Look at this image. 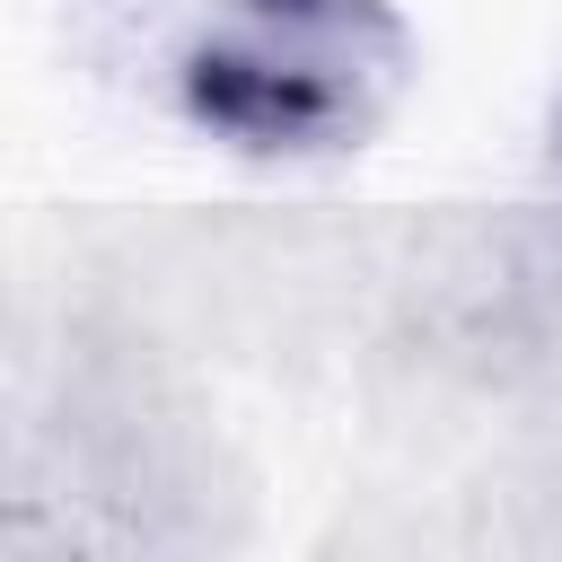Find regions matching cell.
<instances>
[{
	"label": "cell",
	"mask_w": 562,
	"mask_h": 562,
	"mask_svg": "<svg viewBox=\"0 0 562 562\" xmlns=\"http://www.w3.org/2000/svg\"><path fill=\"white\" fill-rule=\"evenodd\" d=\"M413 79V26L395 0H220L184 61V114L237 158H342Z\"/></svg>",
	"instance_id": "obj_1"
},
{
	"label": "cell",
	"mask_w": 562,
	"mask_h": 562,
	"mask_svg": "<svg viewBox=\"0 0 562 562\" xmlns=\"http://www.w3.org/2000/svg\"><path fill=\"white\" fill-rule=\"evenodd\" d=\"M553 176H562V105H553Z\"/></svg>",
	"instance_id": "obj_2"
}]
</instances>
